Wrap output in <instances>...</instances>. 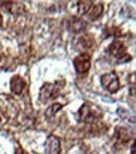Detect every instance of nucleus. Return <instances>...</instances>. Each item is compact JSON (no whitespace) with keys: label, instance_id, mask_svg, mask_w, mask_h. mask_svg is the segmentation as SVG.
<instances>
[{"label":"nucleus","instance_id":"nucleus-15","mask_svg":"<svg viewBox=\"0 0 136 154\" xmlns=\"http://www.w3.org/2000/svg\"><path fill=\"white\" fill-rule=\"evenodd\" d=\"M0 121H2V120H0Z\"/></svg>","mask_w":136,"mask_h":154},{"label":"nucleus","instance_id":"nucleus-11","mask_svg":"<svg viewBox=\"0 0 136 154\" xmlns=\"http://www.w3.org/2000/svg\"><path fill=\"white\" fill-rule=\"evenodd\" d=\"M93 5V2H87V0H82L78 3V13L80 14H87V11Z\"/></svg>","mask_w":136,"mask_h":154},{"label":"nucleus","instance_id":"nucleus-2","mask_svg":"<svg viewBox=\"0 0 136 154\" xmlns=\"http://www.w3.org/2000/svg\"><path fill=\"white\" fill-rule=\"evenodd\" d=\"M61 87L62 86L59 85V82H56V83H45V85H43L42 88H41V95H39L42 102H48L52 99H56L57 95L59 94Z\"/></svg>","mask_w":136,"mask_h":154},{"label":"nucleus","instance_id":"nucleus-14","mask_svg":"<svg viewBox=\"0 0 136 154\" xmlns=\"http://www.w3.org/2000/svg\"><path fill=\"white\" fill-rule=\"evenodd\" d=\"M2 23H3V18H2V15H0V25H2Z\"/></svg>","mask_w":136,"mask_h":154},{"label":"nucleus","instance_id":"nucleus-6","mask_svg":"<svg viewBox=\"0 0 136 154\" xmlns=\"http://www.w3.org/2000/svg\"><path fill=\"white\" fill-rule=\"evenodd\" d=\"M108 52L111 53L113 57H116V58H121V57H124L126 54V48H125L122 42L113 41L111 43V46H110V48H108Z\"/></svg>","mask_w":136,"mask_h":154},{"label":"nucleus","instance_id":"nucleus-3","mask_svg":"<svg viewBox=\"0 0 136 154\" xmlns=\"http://www.w3.org/2000/svg\"><path fill=\"white\" fill-rule=\"evenodd\" d=\"M101 85L105 87L108 92H116L120 88V81L119 77L116 76V73L111 72V73H105L101 77Z\"/></svg>","mask_w":136,"mask_h":154},{"label":"nucleus","instance_id":"nucleus-4","mask_svg":"<svg viewBox=\"0 0 136 154\" xmlns=\"http://www.w3.org/2000/svg\"><path fill=\"white\" fill-rule=\"evenodd\" d=\"M73 65L77 73H86L89 71V67H91V57L87 53H83L78 57H76L73 61Z\"/></svg>","mask_w":136,"mask_h":154},{"label":"nucleus","instance_id":"nucleus-12","mask_svg":"<svg viewBox=\"0 0 136 154\" xmlns=\"http://www.w3.org/2000/svg\"><path fill=\"white\" fill-rule=\"evenodd\" d=\"M61 109H62V105L61 104H54V105L49 106L47 109V111H45V116H47V118H52L57 111H59Z\"/></svg>","mask_w":136,"mask_h":154},{"label":"nucleus","instance_id":"nucleus-13","mask_svg":"<svg viewBox=\"0 0 136 154\" xmlns=\"http://www.w3.org/2000/svg\"><path fill=\"white\" fill-rule=\"evenodd\" d=\"M15 154H28V153L25 152L22 146H17V148H15Z\"/></svg>","mask_w":136,"mask_h":154},{"label":"nucleus","instance_id":"nucleus-5","mask_svg":"<svg viewBox=\"0 0 136 154\" xmlns=\"http://www.w3.org/2000/svg\"><path fill=\"white\" fill-rule=\"evenodd\" d=\"M61 153V142L54 135H50L45 142V154H59Z\"/></svg>","mask_w":136,"mask_h":154},{"label":"nucleus","instance_id":"nucleus-9","mask_svg":"<svg viewBox=\"0 0 136 154\" xmlns=\"http://www.w3.org/2000/svg\"><path fill=\"white\" fill-rule=\"evenodd\" d=\"M102 11H103V5L100 4V3H97V4L93 3V5L91 6V9L87 11V14H86V15L91 19V20H96L97 18H100V17H101Z\"/></svg>","mask_w":136,"mask_h":154},{"label":"nucleus","instance_id":"nucleus-10","mask_svg":"<svg viewBox=\"0 0 136 154\" xmlns=\"http://www.w3.org/2000/svg\"><path fill=\"white\" fill-rule=\"evenodd\" d=\"M69 29L73 32H82L83 29H86V23L81 20V19L72 18L71 19V23H69Z\"/></svg>","mask_w":136,"mask_h":154},{"label":"nucleus","instance_id":"nucleus-8","mask_svg":"<svg viewBox=\"0 0 136 154\" xmlns=\"http://www.w3.org/2000/svg\"><path fill=\"white\" fill-rule=\"evenodd\" d=\"M2 8L5 10V11H8V13H11V14H14V15H19L20 13L23 11V5L22 4H19V3H8V2H4L2 3Z\"/></svg>","mask_w":136,"mask_h":154},{"label":"nucleus","instance_id":"nucleus-1","mask_svg":"<svg viewBox=\"0 0 136 154\" xmlns=\"http://www.w3.org/2000/svg\"><path fill=\"white\" fill-rule=\"evenodd\" d=\"M80 120L83 123H95L101 118V110L92 104H83L80 109Z\"/></svg>","mask_w":136,"mask_h":154},{"label":"nucleus","instance_id":"nucleus-7","mask_svg":"<svg viewBox=\"0 0 136 154\" xmlns=\"http://www.w3.org/2000/svg\"><path fill=\"white\" fill-rule=\"evenodd\" d=\"M24 87H25V81L22 79L20 76H14L10 80V88L14 94H17V95L22 94Z\"/></svg>","mask_w":136,"mask_h":154}]
</instances>
